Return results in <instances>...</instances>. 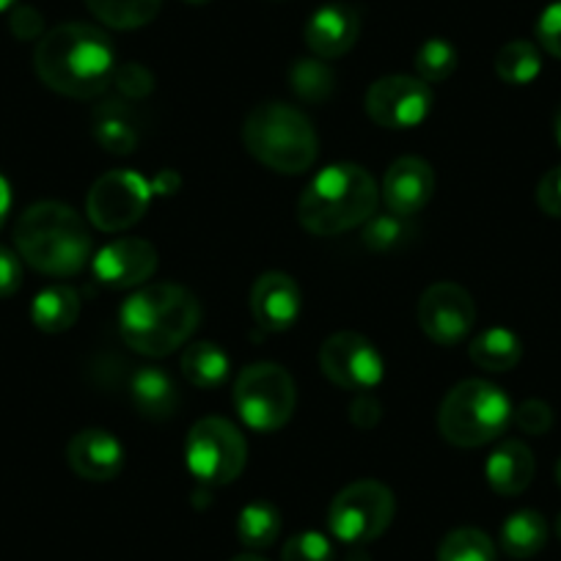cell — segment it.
Instances as JSON below:
<instances>
[{
	"instance_id": "obj_38",
	"label": "cell",
	"mask_w": 561,
	"mask_h": 561,
	"mask_svg": "<svg viewBox=\"0 0 561 561\" xmlns=\"http://www.w3.org/2000/svg\"><path fill=\"white\" fill-rule=\"evenodd\" d=\"M23 284V264L18 253L0 245V298H12Z\"/></svg>"
},
{
	"instance_id": "obj_28",
	"label": "cell",
	"mask_w": 561,
	"mask_h": 561,
	"mask_svg": "<svg viewBox=\"0 0 561 561\" xmlns=\"http://www.w3.org/2000/svg\"><path fill=\"white\" fill-rule=\"evenodd\" d=\"M289 85L298 100L309 102V105H322L325 100H331L333 89H336V75L322 58H300L289 69Z\"/></svg>"
},
{
	"instance_id": "obj_4",
	"label": "cell",
	"mask_w": 561,
	"mask_h": 561,
	"mask_svg": "<svg viewBox=\"0 0 561 561\" xmlns=\"http://www.w3.org/2000/svg\"><path fill=\"white\" fill-rule=\"evenodd\" d=\"M14 242L20 256L47 275H75L91 259V234L83 218L58 202L25 209L14 229Z\"/></svg>"
},
{
	"instance_id": "obj_15",
	"label": "cell",
	"mask_w": 561,
	"mask_h": 561,
	"mask_svg": "<svg viewBox=\"0 0 561 561\" xmlns=\"http://www.w3.org/2000/svg\"><path fill=\"white\" fill-rule=\"evenodd\" d=\"M300 309H304V295L293 275L278 270L259 275L251 289V311L259 328L270 333L289 331L298 322Z\"/></svg>"
},
{
	"instance_id": "obj_11",
	"label": "cell",
	"mask_w": 561,
	"mask_h": 561,
	"mask_svg": "<svg viewBox=\"0 0 561 561\" xmlns=\"http://www.w3.org/2000/svg\"><path fill=\"white\" fill-rule=\"evenodd\" d=\"M320 369L344 391L369 393L382 382V358L375 344L353 331L333 333L320 350Z\"/></svg>"
},
{
	"instance_id": "obj_24",
	"label": "cell",
	"mask_w": 561,
	"mask_h": 561,
	"mask_svg": "<svg viewBox=\"0 0 561 561\" xmlns=\"http://www.w3.org/2000/svg\"><path fill=\"white\" fill-rule=\"evenodd\" d=\"M468 355L484 371H510L520 364L523 342L510 328H488L473 339Z\"/></svg>"
},
{
	"instance_id": "obj_37",
	"label": "cell",
	"mask_w": 561,
	"mask_h": 561,
	"mask_svg": "<svg viewBox=\"0 0 561 561\" xmlns=\"http://www.w3.org/2000/svg\"><path fill=\"white\" fill-rule=\"evenodd\" d=\"M537 204L545 215H550V218H561V165L559 169H550L548 174L539 180Z\"/></svg>"
},
{
	"instance_id": "obj_18",
	"label": "cell",
	"mask_w": 561,
	"mask_h": 561,
	"mask_svg": "<svg viewBox=\"0 0 561 561\" xmlns=\"http://www.w3.org/2000/svg\"><path fill=\"white\" fill-rule=\"evenodd\" d=\"M69 468L89 482H111L124 468V449L105 430H83L67 446Z\"/></svg>"
},
{
	"instance_id": "obj_32",
	"label": "cell",
	"mask_w": 561,
	"mask_h": 561,
	"mask_svg": "<svg viewBox=\"0 0 561 561\" xmlns=\"http://www.w3.org/2000/svg\"><path fill=\"white\" fill-rule=\"evenodd\" d=\"M364 229V242L375 251H391V248L402 245L404 240L410 237V224L408 218H399V215L388 213V215H371L366 220Z\"/></svg>"
},
{
	"instance_id": "obj_16",
	"label": "cell",
	"mask_w": 561,
	"mask_h": 561,
	"mask_svg": "<svg viewBox=\"0 0 561 561\" xmlns=\"http://www.w3.org/2000/svg\"><path fill=\"white\" fill-rule=\"evenodd\" d=\"M435 193V171L427 160L399 158L382 176V204L399 218H413Z\"/></svg>"
},
{
	"instance_id": "obj_12",
	"label": "cell",
	"mask_w": 561,
	"mask_h": 561,
	"mask_svg": "<svg viewBox=\"0 0 561 561\" xmlns=\"http://www.w3.org/2000/svg\"><path fill=\"white\" fill-rule=\"evenodd\" d=\"M433 111V89L413 75H388L366 91V113L386 129H413Z\"/></svg>"
},
{
	"instance_id": "obj_25",
	"label": "cell",
	"mask_w": 561,
	"mask_h": 561,
	"mask_svg": "<svg viewBox=\"0 0 561 561\" xmlns=\"http://www.w3.org/2000/svg\"><path fill=\"white\" fill-rule=\"evenodd\" d=\"M229 369V355L224 353L220 344L196 342L182 353V375L196 388H204V391L224 386Z\"/></svg>"
},
{
	"instance_id": "obj_14",
	"label": "cell",
	"mask_w": 561,
	"mask_h": 561,
	"mask_svg": "<svg viewBox=\"0 0 561 561\" xmlns=\"http://www.w3.org/2000/svg\"><path fill=\"white\" fill-rule=\"evenodd\" d=\"M96 280L102 287L129 289L140 287L158 270V251L152 242L138 240V237H124L102 248L91 262Z\"/></svg>"
},
{
	"instance_id": "obj_47",
	"label": "cell",
	"mask_w": 561,
	"mask_h": 561,
	"mask_svg": "<svg viewBox=\"0 0 561 561\" xmlns=\"http://www.w3.org/2000/svg\"><path fill=\"white\" fill-rule=\"evenodd\" d=\"M556 534H559V539H561V515H559V520H556Z\"/></svg>"
},
{
	"instance_id": "obj_29",
	"label": "cell",
	"mask_w": 561,
	"mask_h": 561,
	"mask_svg": "<svg viewBox=\"0 0 561 561\" xmlns=\"http://www.w3.org/2000/svg\"><path fill=\"white\" fill-rule=\"evenodd\" d=\"M542 72V56L531 42L515 39L495 56V75L510 85H528Z\"/></svg>"
},
{
	"instance_id": "obj_5",
	"label": "cell",
	"mask_w": 561,
	"mask_h": 561,
	"mask_svg": "<svg viewBox=\"0 0 561 561\" xmlns=\"http://www.w3.org/2000/svg\"><path fill=\"white\" fill-rule=\"evenodd\" d=\"M242 140L259 163L278 174H304L320 152V140L304 111L284 102L253 107L242 127Z\"/></svg>"
},
{
	"instance_id": "obj_36",
	"label": "cell",
	"mask_w": 561,
	"mask_h": 561,
	"mask_svg": "<svg viewBox=\"0 0 561 561\" xmlns=\"http://www.w3.org/2000/svg\"><path fill=\"white\" fill-rule=\"evenodd\" d=\"M537 39L545 50L561 61V0L550 3L537 20Z\"/></svg>"
},
{
	"instance_id": "obj_41",
	"label": "cell",
	"mask_w": 561,
	"mask_h": 561,
	"mask_svg": "<svg viewBox=\"0 0 561 561\" xmlns=\"http://www.w3.org/2000/svg\"><path fill=\"white\" fill-rule=\"evenodd\" d=\"M9 209H12V187H9V182L0 176V226L7 224Z\"/></svg>"
},
{
	"instance_id": "obj_43",
	"label": "cell",
	"mask_w": 561,
	"mask_h": 561,
	"mask_svg": "<svg viewBox=\"0 0 561 561\" xmlns=\"http://www.w3.org/2000/svg\"><path fill=\"white\" fill-rule=\"evenodd\" d=\"M231 561H264V559H259V556H253V553H242V556H234Z\"/></svg>"
},
{
	"instance_id": "obj_20",
	"label": "cell",
	"mask_w": 561,
	"mask_h": 561,
	"mask_svg": "<svg viewBox=\"0 0 561 561\" xmlns=\"http://www.w3.org/2000/svg\"><path fill=\"white\" fill-rule=\"evenodd\" d=\"M129 397L144 419L165 421L180 408V391L174 377L160 366H144L129 380Z\"/></svg>"
},
{
	"instance_id": "obj_3",
	"label": "cell",
	"mask_w": 561,
	"mask_h": 561,
	"mask_svg": "<svg viewBox=\"0 0 561 561\" xmlns=\"http://www.w3.org/2000/svg\"><path fill=\"white\" fill-rule=\"evenodd\" d=\"M380 191L369 171L355 163L328 165L309 182L298 204V218L306 231L333 237L364 226L377 213Z\"/></svg>"
},
{
	"instance_id": "obj_45",
	"label": "cell",
	"mask_w": 561,
	"mask_h": 561,
	"mask_svg": "<svg viewBox=\"0 0 561 561\" xmlns=\"http://www.w3.org/2000/svg\"><path fill=\"white\" fill-rule=\"evenodd\" d=\"M556 482H559V484H561V460H559V462H556Z\"/></svg>"
},
{
	"instance_id": "obj_40",
	"label": "cell",
	"mask_w": 561,
	"mask_h": 561,
	"mask_svg": "<svg viewBox=\"0 0 561 561\" xmlns=\"http://www.w3.org/2000/svg\"><path fill=\"white\" fill-rule=\"evenodd\" d=\"M9 25H12V34L18 36V39H36V36H42V28H45L42 14L31 7L14 9Z\"/></svg>"
},
{
	"instance_id": "obj_33",
	"label": "cell",
	"mask_w": 561,
	"mask_h": 561,
	"mask_svg": "<svg viewBox=\"0 0 561 561\" xmlns=\"http://www.w3.org/2000/svg\"><path fill=\"white\" fill-rule=\"evenodd\" d=\"M280 561H333V545L320 531L295 534L280 550Z\"/></svg>"
},
{
	"instance_id": "obj_39",
	"label": "cell",
	"mask_w": 561,
	"mask_h": 561,
	"mask_svg": "<svg viewBox=\"0 0 561 561\" xmlns=\"http://www.w3.org/2000/svg\"><path fill=\"white\" fill-rule=\"evenodd\" d=\"M382 408L371 393H358L350 404V421H353L358 430H371L377 427V421H380Z\"/></svg>"
},
{
	"instance_id": "obj_30",
	"label": "cell",
	"mask_w": 561,
	"mask_h": 561,
	"mask_svg": "<svg viewBox=\"0 0 561 561\" xmlns=\"http://www.w3.org/2000/svg\"><path fill=\"white\" fill-rule=\"evenodd\" d=\"M438 561H495V545L479 528H455L440 542Z\"/></svg>"
},
{
	"instance_id": "obj_42",
	"label": "cell",
	"mask_w": 561,
	"mask_h": 561,
	"mask_svg": "<svg viewBox=\"0 0 561 561\" xmlns=\"http://www.w3.org/2000/svg\"><path fill=\"white\" fill-rule=\"evenodd\" d=\"M553 133H556V140H559V147H561V105H559V111H556V118H553Z\"/></svg>"
},
{
	"instance_id": "obj_44",
	"label": "cell",
	"mask_w": 561,
	"mask_h": 561,
	"mask_svg": "<svg viewBox=\"0 0 561 561\" xmlns=\"http://www.w3.org/2000/svg\"><path fill=\"white\" fill-rule=\"evenodd\" d=\"M14 3H18V0H0V12H9V9H12Z\"/></svg>"
},
{
	"instance_id": "obj_13",
	"label": "cell",
	"mask_w": 561,
	"mask_h": 561,
	"mask_svg": "<svg viewBox=\"0 0 561 561\" xmlns=\"http://www.w3.org/2000/svg\"><path fill=\"white\" fill-rule=\"evenodd\" d=\"M473 322H477V306L460 284L440 280L421 295L419 325L435 344L455 347L473 331Z\"/></svg>"
},
{
	"instance_id": "obj_19",
	"label": "cell",
	"mask_w": 561,
	"mask_h": 561,
	"mask_svg": "<svg viewBox=\"0 0 561 561\" xmlns=\"http://www.w3.org/2000/svg\"><path fill=\"white\" fill-rule=\"evenodd\" d=\"M534 471H537V462H534L531 449L515 438L501 440L484 466V477L499 495H520L531 484Z\"/></svg>"
},
{
	"instance_id": "obj_10",
	"label": "cell",
	"mask_w": 561,
	"mask_h": 561,
	"mask_svg": "<svg viewBox=\"0 0 561 561\" xmlns=\"http://www.w3.org/2000/svg\"><path fill=\"white\" fill-rule=\"evenodd\" d=\"M152 193V185L138 171H107L91 187L85 213L100 231H124L144 218Z\"/></svg>"
},
{
	"instance_id": "obj_21",
	"label": "cell",
	"mask_w": 561,
	"mask_h": 561,
	"mask_svg": "<svg viewBox=\"0 0 561 561\" xmlns=\"http://www.w3.org/2000/svg\"><path fill=\"white\" fill-rule=\"evenodd\" d=\"M94 138L102 149L113 154H129L138 149V118L133 116L127 105L122 100H107L102 102L94 111Z\"/></svg>"
},
{
	"instance_id": "obj_23",
	"label": "cell",
	"mask_w": 561,
	"mask_h": 561,
	"mask_svg": "<svg viewBox=\"0 0 561 561\" xmlns=\"http://www.w3.org/2000/svg\"><path fill=\"white\" fill-rule=\"evenodd\" d=\"M548 542V523L539 512L520 510L501 526V550L512 559H531Z\"/></svg>"
},
{
	"instance_id": "obj_26",
	"label": "cell",
	"mask_w": 561,
	"mask_h": 561,
	"mask_svg": "<svg viewBox=\"0 0 561 561\" xmlns=\"http://www.w3.org/2000/svg\"><path fill=\"white\" fill-rule=\"evenodd\" d=\"M85 7L107 28L135 31L158 18L163 0H85Z\"/></svg>"
},
{
	"instance_id": "obj_2",
	"label": "cell",
	"mask_w": 561,
	"mask_h": 561,
	"mask_svg": "<svg viewBox=\"0 0 561 561\" xmlns=\"http://www.w3.org/2000/svg\"><path fill=\"white\" fill-rule=\"evenodd\" d=\"M202 320L193 293L180 284H149L127 298L118 311V328L127 347L149 358H165L180 350Z\"/></svg>"
},
{
	"instance_id": "obj_31",
	"label": "cell",
	"mask_w": 561,
	"mask_h": 561,
	"mask_svg": "<svg viewBox=\"0 0 561 561\" xmlns=\"http://www.w3.org/2000/svg\"><path fill=\"white\" fill-rule=\"evenodd\" d=\"M457 56L455 45L446 39H430L419 47L415 53V78H421L424 83H444L446 78H451V72L457 69Z\"/></svg>"
},
{
	"instance_id": "obj_35",
	"label": "cell",
	"mask_w": 561,
	"mask_h": 561,
	"mask_svg": "<svg viewBox=\"0 0 561 561\" xmlns=\"http://www.w3.org/2000/svg\"><path fill=\"white\" fill-rule=\"evenodd\" d=\"M517 427L526 435H545L553 427V410L542 399H526L517 410H512Z\"/></svg>"
},
{
	"instance_id": "obj_22",
	"label": "cell",
	"mask_w": 561,
	"mask_h": 561,
	"mask_svg": "<svg viewBox=\"0 0 561 561\" xmlns=\"http://www.w3.org/2000/svg\"><path fill=\"white\" fill-rule=\"evenodd\" d=\"M80 317V298L72 287H56L42 289L31 306V320L39 331L45 333H64L78 322Z\"/></svg>"
},
{
	"instance_id": "obj_9",
	"label": "cell",
	"mask_w": 561,
	"mask_h": 561,
	"mask_svg": "<svg viewBox=\"0 0 561 561\" xmlns=\"http://www.w3.org/2000/svg\"><path fill=\"white\" fill-rule=\"evenodd\" d=\"M393 493L382 482L360 479L347 484L328 510V528L339 542L366 545L380 537L393 520Z\"/></svg>"
},
{
	"instance_id": "obj_46",
	"label": "cell",
	"mask_w": 561,
	"mask_h": 561,
	"mask_svg": "<svg viewBox=\"0 0 561 561\" xmlns=\"http://www.w3.org/2000/svg\"><path fill=\"white\" fill-rule=\"evenodd\" d=\"M187 3H193V7H204V3H209V0H187Z\"/></svg>"
},
{
	"instance_id": "obj_27",
	"label": "cell",
	"mask_w": 561,
	"mask_h": 561,
	"mask_svg": "<svg viewBox=\"0 0 561 561\" xmlns=\"http://www.w3.org/2000/svg\"><path fill=\"white\" fill-rule=\"evenodd\" d=\"M280 512L270 501H253L237 517V537L245 548L264 550L278 539Z\"/></svg>"
},
{
	"instance_id": "obj_34",
	"label": "cell",
	"mask_w": 561,
	"mask_h": 561,
	"mask_svg": "<svg viewBox=\"0 0 561 561\" xmlns=\"http://www.w3.org/2000/svg\"><path fill=\"white\" fill-rule=\"evenodd\" d=\"M111 85H116L118 94L127 96V100H144V96L152 94L154 78L140 64H122V67L113 69Z\"/></svg>"
},
{
	"instance_id": "obj_7",
	"label": "cell",
	"mask_w": 561,
	"mask_h": 561,
	"mask_svg": "<svg viewBox=\"0 0 561 561\" xmlns=\"http://www.w3.org/2000/svg\"><path fill=\"white\" fill-rule=\"evenodd\" d=\"M298 391L289 371L278 364H251L234 386V408L256 433H275L293 419Z\"/></svg>"
},
{
	"instance_id": "obj_8",
	"label": "cell",
	"mask_w": 561,
	"mask_h": 561,
	"mask_svg": "<svg viewBox=\"0 0 561 561\" xmlns=\"http://www.w3.org/2000/svg\"><path fill=\"white\" fill-rule=\"evenodd\" d=\"M245 438L231 421L209 415L193 424L185 444V462L198 482L207 488L231 484L245 468Z\"/></svg>"
},
{
	"instance_id": "obj_17",
	"label": "cell",
	"mask_w": 561,
	"mask_h": 561,
	"mask_svg": "<svg viewBox=\"0 0 561 561\" xmlns=\"http://www.w3.org/2000/svg\"><path fill=\"white\" fill-rule=\"evenodd\" d=\"M360 36V14L347 3H328L309 18L304 39L309 50L322 61L344 56L355 47Z\"/></svg>"
},
{
	"instance_id": "obj_6",
	"label": "cell",
	"mask_w": 561,
	"mask_h": 561,
	"mask_svg": "<svg viewBox=\"0 0 561 561\" xmlns=\"http://www.w3.org/2000/svg\"><path fill=\"white\" fill-rule=\"evenodd\" d=\"M512 421L510 397L488 380H466L446 393L438 413V430L460 449L493 444Z\"/></svg>"
},
{
	"instance_id": "obj_1",
	"label": "cell",
	"mask_w": 561,
	"mask_h": 561,
	"mask_svg": "<svg viewBox=\"0 0 561 561\" xmlns=\"http://www.w3.org/2000/svg\"><path fill=\"white\" fill-rule=\"evenodd\" d=\"M34 69L47 89L72 100H94L111 85L116 56L100 28L67 23L47 31L34 53Z\"/></svg>"
}]
</instances>
